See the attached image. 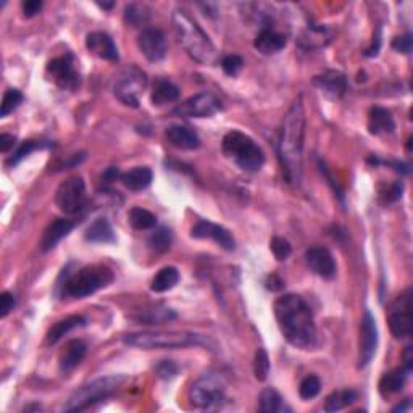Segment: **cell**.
<instances>
[{
	"mask_svg": "<svg viewBox=\"0 0 413 413\" xmlns=\"http://www.w3.org/2000/svg\"><path fill=\"white\" fill-rule=\"evenodd\" d=\"M409 405H410V402H409V399H407L404 404H399L397 407H394V412H405L407 409H409Z\"/></svg>",
	"mask_w": 413,
	"mask_h": 413,
	"instance_id": "cell-51",
	"label": "cell"
},
{
	"mask_svg": "<svg viewBox=\"0 0 413 413\" xmlns=\"http://www.w3.org/2000/svg\"><path fill=\"white\" fill-rule=\"evenodd\" d=\"M113 271L106 265H87L75 273L68 271L61 289L64 296L73 297V299H85V297L94 294L99 289H103L112 284Z\"/></svg>",
	"mask_w": 413,
	"mask_h": 413,
	"instance_id": "cell-4",
	"label": "cell"
},
{
	"mask_svg": "<svg viewBox=\"0 0 413 413\" xmlns=\"http://www.w3.org/2000/svg\"><path fill=\"white\" fill-rule=\"evenodd\" d=\"M133 318L138 321L145 323V325H160V323L175 320L176 315L173 310H170V308L160 307V308H152V310H145L144 313H140V315L133 317Z\"/></svg>",
	"mask_w": 413,
	"mask_h": 413,
	"instance_id": "cell-34",
	"label": "cell"
},
{
	"mask_svg": "<svg viewBox=\"0 0 413 413\" xmlns=\"http://www.w3.org/2000/svg\"><path fill=\"white\" fill-rule=\"evenodd\" d=\"M171 240H173V234L166 226H161L150 234L147 239L149 247L157 254H164L171 247Z\"/></svg>",
	"mask_w": 413,
	"mask_h": 413,
	"instance_id": "cell-35",
	"label": "cell"
},
{
	"mask_svg": "<svg viewBox=\"0 0 413 413\" xmlns=\"http://www.w3.org/2000/svg\"><path fill=\"white\" fill-rule=\"evenodd\" d=\"M45 75L57 87L64 89V91H75L81 81L80 73L76 70L71 54L57 57V59L50 60L47 64Z\"/></svg>",
	"mask_w": 413,
	"mask_h": 413,
	"instance_id": "cell-11",
	"label": "cell"
},
{
	"mask_svg": "<svg viewBox=\"0 0 413 413\" xmlns=\"http://www.w3.org/2000/svg\"><path fill=\"white\" fill-rule=\"evenodd\" d=\"M191 236L196 239H212L223 247L228 252L236 249V240H234L233 234L228 231L226 228L219 226V224H215L212 222H207V219H202L198 222L194 228L191 229Z\"/></svg>",
	"mask_w": 413,
	"mask_h": 413,
	"instance_id": "cell-16",
	"label": "cell"
},
{
	"mask_svg": "<svg viewBox=\"0 0 413 413\" xmlns=\"http://www.w3.org/2000/svg\"><path fill=\"white\" fill-rule=\"evenodd\" d=\"M388 323L391 328L392 336L397 339L409 338L412 334V289H407L405 292L397 297L392 302Z\"/></svg>",
	"mask_w": 413,
	"mask_h": 413,
	"instance_id": "cell-12",
	"label": "cell"
},
{
	"mask_svg": "<svg viewBox=\"0 0 413 413\" xmlns=\"http://www.w3.org/2000/svg\"><path fill=\"white\" fill-rule=\"evenodd\" d=\"M155 371H157V375H159V378L171 379L176 376L177 367L173 362H171V360H161V362L155 367Z\"/></svg>",
	"mask_w": 413,
	"mask_h": 413,
	"instance_id": "cell-44",
	"label": "cell"
},
{
	"mask_svg": "<svg viewBox=\"0 0 413 413\" xmlns=\"http://www.w3.org/2000/svg\"><path fill=\"white\" fill-rule=\"evenodd\" d=\"M222 110L219 99L210 92H201L187 101L181 102L173 110L175 117L180 118H208Z\"/></svg>",
	"mask_w": 413,
	"mask_h": 413,
	"instance_id": "cell-13",
	"label": "cell"
},
{
	"mask_svg": "<svg viewBox=\"0 0 413 413\" xmlns=\"http://www.w3.org/2000/svg\"><path fill=\"white\" fill-rule=\"evenodd\" d=\"M145 87H147V75L138 66H129L115 81L113 94L124 106L138 108Z\"/></svg>",
	"mask_w": 413,
	"mask_h": 413,
	"instance_id": "cell-9",
	"label": "cell"
},
{
	"mask_svg": "<svg viewBox=\"0 0 413 413\" xmlns=\"http://www.w3.org/2000/svg\"><path fill=\"white\" fill-rule=\"evenodd\" d=\"M189 400L201 410H218L226 402V379L222 373L210 371L194 381L189 389Z\"/></svg>",
	"mask_w": 413,
	"mask_h": 413,
	"instance_id": "cell-8",
	"label": "cell"
},
{
	"mask_svg": "<svg viewBox=\"0 0 413 413\" xmlns=\"http://www.w3.org/2000/svg\"><path fill=\"white\" fill-rule=\"evenodd\" d=\"M85 325H86L85 317H81V315L66 317V318H64V320L57 321L55 325L49 329V333H47V338H45V342L49 344V346H52V344H57L61 338L66 336L71 329L85 326Z\"/></svg>",
	"mask_w": 413,
	"mask_h": 413,
	"instance_id": "cell-27",
	"label": "cell"
},
{
	"mask_svg": "<svg viewBox=\"0 0 413 413\" xmlns=\"http://www.w3.org/2000/svg\"><path fill=\"white\" fill-rule=\"evenodd\" d=\"M254 373L259 381H265L270 375V358L265 349H259L254 358Z\"/></svg>",
	"mask_w": 413,
	"mask_h": 413,
	"instance_id": "cell-40",
	"label": "cell"
},
{
	"mask_svg": "<svg viewBox=\"0 0 413 413\" xmlns=\"http://www.w3.org/2000/svg\"><path fill=\"white\" fill-rule=\"evenodd\" d=\"M313 85L320 89L326 97L336 101V99H341L347 91V78L341 71L329 70L320 76H315Z\"/></svg>",
	"mask_w": 413,
	"mask_h": 413,
	"instance_id": "cell-18",
	"label": "cell"
},
{
	"mask_svg": "<svg viewBox=\"0 0 413 413\" xmlns=\"http://www.w3.org/2000/svg\"><path fill=\"white\" fill-rule=\"evenodd\" d=\"M73 228H75V222H71V219L68 218L54 219V222L45 228L43 239H41V249H43V252H49V250L54 249L61 239L66 238L68 234L71 233Z\"/></svg>",
	"mask_w": 413,
	"mask_h": 413,
	"instance_id": "cell-20",
	"label": "cell"
},
{
	"mask_svg": "<svg viewBox=\"0 0 413 413\" xmlns=\"http://www.w3.org/2000/svg\"><path fill=\"white\" fill-rule=\"evenodd\" d=\"M23 102V94L18 89H7L2 99V107H0V117H7L8 113H12L13 110L20 107V103Z\"/></svg>",
	"mask_w": 413,
	"mask_h": 413,
	"instance_id": "cell-38",
	"label": "cell"
},
{
	"mask_svg": "<svg viewBox=\"0 0 413 413\" xmlns=\"http://www.w3.org/2000/svg\"><path fill=\"white\" fill-rule=\"evenodd\" d=\"M43 145L44 144L38 143V140H24V143L22 145H20V147L17 150H15L13 155L10 157V159L7 160V165L8 166L18 165L20 161H22L26 155H29L36 149H41V147H43Z\"/></svg>",
	"mask_w": 413,
	"mask_h": 413,
	"instance_id": "cell-41",
	"label": "cell"
},
{
	"mask_svg": "<svg viewBox=\"0 0 413 413\" xmlns=\"http://www.w3.org/2000/svg\"><path fill=\"white\" fill-rule=\"evenodd\" d=\"M270 249H271V252H273L275 259L280 260V261H286L292 254V247H291L289 240L284 239V238H280V236L271 239Z\"/></svg>",
	"mask_w": 413,
	"mask_h": 413,
	"instance_id": "cell-42",
	"label": "cell"
},
{
	"mask_svg": "<svg viewBox=\"0 0 413 413\" xmlns=\"http://www.w3.org/2000/svg\"><path fill=\"white\" fill-rule=\"evenodd\" d=\"M138 47L145 59L152 64L164 60L166 52H168V44H166L165 34L160 29H144L138 38Z\"/></svg>",
	"mask_w": 413,
	"mask_h": 413,
	"instance_id": "cell-14",
	"label": "cell"
},
{
	"mask_svg": "<svg viewBox=\"0 0 413 413\" xmlns=\"http://www.w3.org/2000/svg\"><path fill=\"white\" fill-rule=\"evenodd\" d=\"M126 376H106V378L94 379L91 383L81 386L76 392H73V396L68 399L66 404L64 405L65 412H81L91 407L97 402L108 399L110 396H113L119 388H122Z\"/></svg>",
	"mask_w": 413,
	"mask_h": 413,
	"instance_id": "cell-6",
	"label": "cell"
},
{
	"mask_svg": "<svg viewBox=\"0 0 413 413\" xmlns=\"http://www.w3.org/2000/svg\"><path fill=\"white\" fill-rule=\"evenodd\" d=\"M355 399H357V392L352 391V389L334 391L326 397L325 410L329 413L339 412V410H342L344 407L354 404Z\"/></svg>",
	"mask_w": 413,
	"mask_h": 413,
	"instance_id": "cell-32",
	"label": "cell"
},
{
	"mask_svg": "<svg viewBox=\"0 0 413 413\" xmlns=\"http://www.w3.org/2000/svg\"><path fill=\"white\" fill-rule=\"evenodd\" d=\"M149 20V13L147 8L144 5H138V3H131L124 8V22L131 26H140L144 24Z\"/></svg>",
	"mask_w": 413,
	"mask_h": 413,
	"instance_id": "cell-37",
	"label": "cell"
},
{
	"mask_svg": "<svg viewBox=\"0 0 413 413\" xmlns=\"http://www.w3.org/2000/svg\"><path fill=\"white\" fill-rule=\"evenodd\" d=\"M15 305H17L15 297L10 292H2V296H0V315H2V318L7 317L13 310Z\"/></svg>",
	"mask_w": 413,
	"mask_h": 413,
	"instance_id": "cell-46",
	"label": "cell"
},
{
	"mask_svg": "<svg viewBox=\"0 0 413 413\" xmlns=\"http://www.w3.org/2000/svg\"><path fill=\"white\" fill-rule=\"evenodd\" d=\"M85 239L87 242L94 244L115 242V233L112 224L108 223L107 218H97L96 222L91 223V226L86 229Z\"/></svg>",
	"mask_w": 413,
	"mask_h": 413,
	"instance_id": "cell-28",
	"label": "cell"
},
{
	"mask_svg": "<svg viewBox=\"0 0 413 413\" xmlns=\"http://www.w3.org/2000/svg\"><path fill=\"white\" fill-rule=\"evenodd\" d=\"M180 99V87L168 80L159 78L152 86V94H150V102L155 107H164L166 103L176 102Z\"/></svg>",
	"mask_w": 413,
	"mask_h": 413,
	"instance_id": "cell-25",
	"label": "cell"
},
{
	"mask_svg": "<svg viewBox=\"0 0 413 413\" xmlns=\"http://www.w3.org/2000/svg\"><path fill=\"white\" fill-rule=\"evenodd\" d=\"M275 317L284 339L297 349H310L317 342L312 308L297 294H284L275 302Z\"/></svg>",
	"mask_w": 413,
	"mask_h": 413,
	"instance_id": "cell-2",
	"label": "cell"
},
{
	"mask_svg": "<svg viewBox=\"0 0 413 413\" xmlns=\"http://www.w3.org/2000/svg\"><path fill=\"white\" fill-rule=\"evenodd\" d=\"M128 222L138 231H145V229H152L157 226V217L154 213L140 207L131 208L128 213Z\"/></svg>",
	"mask_w": 413,
	"mask_h": 413,
	"instance_id": "cell-33",
	"label": "cell"
},
{
	"mask_svg": "<svg viewBox=\"0 0 413 413\" xmlns=\"http://www.w3.org/2000/svg\"><path fill=\"white\" fill-rule=\"evenodd\" d=\"M242 65H244V60L240 59L239 55H226V57H223V60H222V68L228 76L238 75L240 68H242Z\"/></svg>",
	"mask_w": 413,
	"mask_h": 413,
	"instance_id": "cell-43",
	"label": "cell"
},
{
	"mask_svg": "<svg viewBox=\"0 0 413 413\" xmlns=\"http://www.w3.org/2000/svg\"><path fill=\"white\" fill-rule=\"evenodd\" d=\"M97 5H99V7H101V8H106V10H110V8H112V7H113V5H115V3H97Z\"/></svg>",
	"mask_w": 413,
	"mask_h": 413,
	"instance_id": "cell-52",
	"label": "cell"
},
{
	"mask_svg": "<svg viewBox=\"0 0 413 413\" xmlns=\"http://www.w3.org/2000/svg\"><path fill=\"white\" fill-rule=\"evenodd\" d=\"M305 261L313 273L325 280L336 276V263L326 247H310L305 252Z\"/></svg>",
	"mask_w": 413,
	"mask_h": 413,
	"instance_id": "cell-17",
	"label": "cell"
},
{
	"mask_svg": "<svg viewBox=\"0 0 413 413\" xmlns=\"http://www.w3.org/2000/svg\"><path fill=\"white\" fill-rule=\"evenodd\" d=\"M407 376H409V371L404 368L392 370L389 373L383 375V378L379 379V392L383 397H388L396 394V392H400L404 388Z\"/></svg>",
	"mask_w": 413,
	"mask_h": 413,
	"instance_id": "cell-29",
	"label": "cell"
},
{
	"mask_svg": "<svg viewBox=\"0 0 413 413\" xmlns=\"http://www.w3.org/2000/svg\"><path fill=\"white\" fill-rule=\"evenodd\" d=\"M173 28L180 44L189 54L191 59L202 65H215L218 61L217 47L208 38L205 31L182 10L173 13Z\"/></svg>",
	"mask_w": 413,
	"mask_h": 413,
	"instance_id": "cell-3",
	"label": "cell"
},
{
	"mask_svg": "<svg viewBox=\"0 0 413 413\" xmlns=\"http://www.w3.org/2000/svg\"><path fill=\"white\" fill-rule=\"evenodd\" d=\"M166 139L173 147L181 150H196L201 147V138L196 131L189 126H181V124H173L166 129Z\"/></svg>",
	"mask_w": 413,
	"mask_h": 413,
	"instance_id": "cell-21",
	"label": "cell"
},
{
	"mask_svg": "<svg viewBox=\"0 0 413 413\" xmlns=\"http://www.w3.org/2000/svg\"><path fill=\"white\" fill-rule=\"evenodd\" d=\"M55 203L66 215H76L85 210L87 205L85 180L81 176H71L61 182L57 189Z\"/></svg>",
	"mask_w": 413,
	"mask_h": 413,
	"instance_id": "cell-10",
	"label": "cell"
},
{
	"mask_svg": "<svg viewBox=\"0 0 413 413\" xmlns=\"http://www.w3.org/2000/svg\"><path fill=\"white\" fill-rule=\"evenodd\" d=\"M17 144V139H15V136L12 134H2L0 136V150L2 152H8L10 149H13V145Z\"/></svg>",
	"mask_w": 413,
	"mask_h": 413,
	"instance_id": "cell-49",
	"label": "cell"
},
{
	"mask_svg": "<svg viewBox=\"0 0 413 413\" xmlns=\"http://www.w3.org/2000/svg\"><path fill=\"white\" fill-rule=\"evenodd\" d=\"M304 138L305 112L302 96L287 110L278 139V157L286 180L292 186H299L304 173Z\"/></svg>",
	"mask_w": 413,
	"mask_h": 413,
	"instance_id": "cell-1",
	"label": "cell"
},
{
	"mask_svg": "<svg viewBox=\"0 0 413 413\" xmlns=\"http://www.w3.org/2000/svg\"><path fill=\"white\" fill-rule=\"evenodd\" d=\"M320 389H321V383H320V379H318V376L308 375V376H305L304 379H302L299 394L304 400H310V399H313V397H317L318 394H320Z\"/></svg>",
	"mask_w": 413,
	"mask_h": 413,
	"instance_id": "cell-39",
	"label": "cell"
},
{
	"mask_svg": "<svg viewBox=\"0 0 413 413\" xmlns=\"http://www.w3.org/2000/svg\"><path fill=\"white\" fill-rule=\"evenodd\" d=\"M329 41H331V33H328L326 28H315V26L308 28L302 38V43L307 47H321L326 45Z\"/></svg>",
	"mask_w": 413,
	"mask_h": 413,
	"instance_id": "cell-36",
	"label": "cell"
},
{
	"mask_svg": "<svg viewBox=\"0 0 413 413\" xmlns=\"http://www.w3.org/2000/svg\"><path fill=\"white\" fill-rule=\"evenodd\" d=\"M128 346L155 350V349H181L202 344L201 336L184 331H143L131 333L123 338Z\"/></svg>",
	"mask_w": 413,
	"mask_h": 413,
	"instance_id": "cell-7",
	"label": "cell"
},
{
	"mask_svg": "<svg viewBox=\"0 0 413 413\" xmlns=\"http://www.w3.org/2000/svg\"><path fill=\"white\" fill-rule=\"evenodd\" d=\"M180 281V273L175 266H165L161 268L159 273L154 276L152 284H150V289L154 292H166L177 284Z\"/></svg>",
	"mask_w": 413,
	"mask_h": 413,
	"instance_id": "cell-31",
	"label": "cell"
},
{
	"mask_svg": "<svg viewBox=\"0 0 413 413\" xmlns=\"http://www.w3.org/2000/svg\"><path fill=\"white\" fill-rule=\"evenodd\" d=\"M378 347V326L370 310L363 313L362 329H360V368H365L375 357Z\"/></svg>",
	"mask_w": 413,
	"mask_h": 413,
	"instance_id": "cell-15",
	"label": "cell"
},
{
	"mask_svg": "<svg viewBox=\"0 0 413 413\" xmlns=\"http://www.w3.org/2000/svg\"><path fill=\"white\" fill-rule=\"evenodd\" d=\"M402 360H404V370H407L410 373L413 368V357H412V347H405V352L402 355Z\"/></svg>",
	"mask_w": 413,
	"mask_h": 413,
	"instance_id": "cell-50",
	"label": "cell"
},
{
	"mask_svg": "<svg viewBox=\"0 0 413 413\" xmlns=\"http://www.w3.org/2000/svg\"><path fill=\"white\" fill-rule=\"evenodd\" d=\"M266 289L268 291H273V292H278V291H283L284 287V281L280 278L278 275H271L266 278Z\"/></svg>",
	"mask_w": 413,
	"mask_h": 413,
	"instance_id": "cell-48",
	"label": "cell"
},
{
	"mask_svg": "<svg viewBox=\"0 0 413 413\" xmlns=\"http://www.w3.org/2000/svg\"><path fill=\"white\" fill-rule=\"evenodd\" d=\"M392 49L400 52V54H410L412 50V34H404L400 38H396L392 41Z\"/></svg>",
	"mask_w": 413,
	"mask_h": 413,
	"instance_id": "cell-45",
	"label": "cell"
},
{
	"mask_svg": "<svg viewBox=\"0 0 413 413\" xmlns=\"http://www.w3.org/2000/svg\"><path fill=\"white\" fill-rule=\"evenodd\" d=\"M396 128L394 118L388 108L373 107L368 113V129L371 134H391Z\"/></svg>",
	"mask_w": 413,
	"mask_h": 413,
	"instance_id": "cell-24",
	"label": "cell"
},
{
	"mask_svg": "<svg viewBox=\"0 0 413 413\" xmlns=\"http://www.w3.org/2000/svg\"><path fill=\"white\" fill-rule=\"evenodd\" d=\"M259 409L263 413H280V412H289V409L284 405L283 397L275 388H265L259 396Z\"/></svg>",
	"mask_w": 413,
	"mask_h": 413,
	"instance_id": "cell-30",
	"label": "cell"
},
{
	"mask_svg": "<svg viewBox=\"0 0 413 413\" xmlns=\"http://www.w3.org/2000/svg\"><path fill=\"white\" fill-rule=\"evenodd\" d=\"M86 49L91 52L92 55H96L102 60H110V61L118 60L117 45H115L113 39L110 38L107 33H102V31H96V33L87 34Z\"/></svg>",
	"mask_w": 413,
	"mask_h": 413,
	"instance_id": "cell-19",
	"label": "cell"
},
{
	"mask_svg": "<svg viewBox=\"0 0 413 413\" xmlns=\"http://www.w3.org/2000/svg\"><path fill=\"white\" fill-rule=\"evenodd\" d=\"M152 170L147 166H136V168L126 171V173L119 175V181L123 182V186L129 191H144L147 189L152 182Z\"/></svg>",
	"mask_w": 413,
	"mask_h": 413,
	"instance_id": "cell-26",
	"label": "cell"
},
{
	"mask_svg": "<svg viewBox=\"0 0 413 413\" xmlns=\"http://www.w3.org/2000/svg\"><path fill=\"white\" fill-rule=\"evenodd\" d=\"M287 39L283 33L271 28H263L257 34V38L254 41L255 50H259L261 55H275L281 52L286 47Z\"/></svg>",
	"mask_w": 413,
	"mask_h": 413,
	"instance_id": "cell-22",
	"label": "cell"
},
{
	"mask_svg": "<svg viewBox=\"0 0 413 413\" xmlns=\"http://www.w3.org/2000/svg\"><path fill=\"white\" fill-rule=\"evenodd\" d=\"M87 352V346L85 342L81 341V339H73L66 344L64 347V350L60 352V357H59V365H60V370L68 371L75 370L78 365L81 363V360L85 358V355Z\"/></svg>",
	"mask_w": 413,
	"mask_h": 413,
	"instance_id": "cell-23",
	"label": "cell"
},
{
	"mask_svg": "<svg viewBox=\"0 0 413 413\" xmlns=\"http://www.w3.org/2000/svg\"><path fill=\"white\" fill-rule=\"evenodd\" d=\"M22 8L26 18H33L41 12V8H43V2H39V0H26V2L22 3Z\"/></svg>",
	"mask_w": 413,
	"mask_h": 413,
	"instance_id": "cell-47",
	"label": "cell"
},
{
	"mask_svg": "<svg viewBox=\"0 0 413 413\" xmlns=\"http://www.w3.org/2000/svg\"><path fill=\"white\" fill-rule=\"evenodd\" d=\"M223 154L231 159L240 170L259 171L265 164V154L250 136L240 131H229L222 143Z\"/></svg>",
	"mask_w": 413,
	"mask_h": 413,
	"instance_id": "cell-5",
	"label": "cell"
}]
</instances>
